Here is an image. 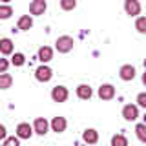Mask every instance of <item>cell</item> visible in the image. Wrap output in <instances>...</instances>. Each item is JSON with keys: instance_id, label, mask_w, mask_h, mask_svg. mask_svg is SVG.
<instances>
[{"instance_id": "cb8c5ba5", "label": "cell", "mask_w": 146, "mask_h": 146, "mask_svg": "<svg viewBox=\"0 0 146 146\" xmlns=\"http://www.w3.org/2000/svg\"><path fill=\"white\" fill-rule=\"evenodd\" d=\"M2 143L6 144V146H18V143H20V137H18V135L17 137H6Z\"/></svg>"}, {"instance_id": "2e32d148", "label": "cell", "mask_w": 146, "mask_h": 146, "mask_svg": "<svg viewBox=\"0 0 146 146\" xmlns=\"http://www.w3.org/2000/svg\"><path fill=\"white\" fill-rule=\"evenodd\" d=\"M0 53L2 55L13 53V40L11 38H0Z\"/></svg>"}, {"instance_id": "f546056e", "label": "cell", "mask_w": 146, "mask_h": 146, "mask_svg": "<svg viewBox=\"0 0 146 146\" xmlns=\"http://www.w3.org/2000/svg\"><path fill=\"white\" fill-rule=\"evenodd\" d=\"M144 122H146V113H144Z\"/></svg>"}, {"instance_id": "7a4b0ae2", "label": "cell", "mask_w": 146, "mask_h": 146, "mask_svg": "<svg viewBox=\"0 0 146 146\" xmlns=\"http://www.w3.org/2000/svg\"><path fill=\"white\" fill-rule=\"evenodd\" d=\"M53 77V70L49 66H46V64H42V66H38L35 70V79L38 82H49Z\"/></svg>"}, {"instance_id": "ba28073f", "label": "cell", "mask_w": 146, "mask_h": 146, "mask_svg": "<svg viewBox=\"0 0 146 146\" xmlns=\"http://www.w3.org/2000/svg\"><path fill=\"white\" fill-rule=\"evenodd\" d=\"M46 7H48V4H46V0H33V2L29 4V13L35 17L38 15H44Z\"/></svg>"}, {"instance_id": "ffe728a7", "label": "cell", "mask_w": 146, "mask_h": 146, "mask_svg": "<svg viewBox=\"0 0 146 146\" xmlns=\"http://www.w3.org/2000/svg\"><path fill=\"white\" fill-rule=\"evenodd\" d=\"M13 15V7L11 6H0V20H7L9 17Z\"/></svg>"}, {"instance_id": "7c38bea8", "label": "cell", "mask_w": 146, "mask_h": 146, "mask_svg": "<svg viewBox=\"0 0 146 146\" xmlns=\"http://www.w3.org/2000/svg\"><path fill=\"white\" fill-rule=\"evenodd\" d=\"M91 95H93V90H91L88 84H79V86H77V97H79V99L90 100Z\"/></svg>"}, {"instance_id": "603a6c76", "label": "cell", "mask_w": 146, "mask_h": 146, "mask_svg": "<svg viewBox=\"0 0 146 146\" xmlns=\"http://www.w3.org/2000/svg\"><path fill=\"white\" fill-rule=\"evenodd\" d=\"M60 7L64 11H73L77 7V0H60Z\"/></svg>"}, {"instance_id": "7402d4cb", "label": "cell", "mask_w": 146, "mask_h": 146, "mask_svg": "<svg viewBox=\"0 0 146 146\" xmlns=\"http://www.w3.org/2000/svg\"><path fill=\"white\" fill-rule=\"evenodd\" d=\"M128 144V139L124 135H113L111 137V146H126Z\"/></svg>"}, {"instance_id": "4fadbf2b", "label": "cell", "mask_w": 146, "mask_h": 146, "mask_svg": "<svg viewBox=\"0 0 146 146\" xmlns=\"http://www.w3.org/2000/svg\"><path fill=\"white\" fill-rule=\"evenodd\" d=\"M82 141L88 144H95L99 141V131L93 130V128H88V130H84V133H82Z\"/></svg>"}, {"instance_id": "8992f818", "label": "cell", "mask_w": 146, "mask_h": 146, "mask_svg": "<svg viewBox=\"0 0 146 146\" xmlns=\"http://www.w3.org/2000/svg\"><path fill=\"white\" fill-rule=\"evenodd\" d=\"M119 77H121L122 80L130 82L135 79V68L131 66V64H124V66H121V70H119Z\"/></svg>"}, {"instance_id": "8fae6325", "label": "cell", "mask_w": 146, "mask_h": 146, "mask_svg": "<svg viewBox=\"0 0 146 146\" xmlns=\"http://www.w3.org/2000/svg\"><path fill=\"white\" fill-rule=\"evenodd\" d=\"M49 126H51V130L55 131V133H62V131H66L68 121L64 117H53V121L49 122Z\"/></svg>"}, {"instance_id": "4dcf8cb0", "label": "cell", "mask_w": 146, "mask_h": 146, "mask_svg": "<svg viewBox=\"0 0 146 146\" xmlns=\"http://www.w3.org/2000/svg\"><path fill=\"white\" fill-rule=\"evenodd\" d=\"M144 68H146V58H144Z\"/></svg>"}, {"instance_id": "f1b7e54d", "label": "cell", "mask_w": 146, "mask_h": 146, "mask_svg": "<svg viewBox=\"0 0 146 146\" xmlns=\"http://www.w3.org/2000/svg\"><path fill=\"white\" fill-rule=\"evenodd\" d=\"M0 2H4V4H9V2H11V0H0Z\"/></svg>"}, {"instance_id": "44dd1931", "label": "cell", "mask_w": 146, "mask_h": 146, "mask_svg": "<svg viewBox=\"0 0 146 146\" xmlns=\"http://www.w3.org/2000/svg\"><path fill=\"white\" fill-rule=\"evenodd\" d=\"M135 29L139 31V33H146V17H139L135 20Z\"/></svg>"}, {"instance_id": "6da1fadb", "label": "cell", "mask_w": 146, "mask_h": 146, "mask_svg": "<svg viewBox=\"0 0 146 146\" xmlns=\"http://www.w3.org/2000/svg\"><path fill=\"white\" fill-rule=\"evenodd\" d=\"M73 38L71 36H68V35H62V36H58L57 38V42H55V48H57V51L58 53H70L71 49H73Z\"/></svg>"}, {"instance_id": "5bb4252c", "label": "cell", "mask_w": 146, "mask_h": 146, "mask_svg": "<svg viewBox=\"0 0 146 146\" xmlns=\"http://www.w3.org/2000/svg\"><path fill=\"white\" fill-rule=\"evenodd\" d=\"M17 27H18L20 31H29L31 27H33V18H31L29 15H22L20 18H18Z\"/></svg>"}, {"instance_id": "3957f363", "label": "cell", "mask_w": 146, "mask_h": 146, "mask_svg": "<svg viewBox=\"0 0 146 146\" xmlns=\"http://www.w3.org/2000/svg\"><path fill=\"white\" fill-rule=\"evenodd\" d=\"M68 95H70V91H68L66 86H55V88L51 90L53 102H66V100H68Z\"/></svg>"}, {"instance_id": "4316f807", "label": "cell", "mask_w": 146, "mask_h": 146, "mask_svg": "<svg viewBox=\"0 0 146 146\" xmlns=\"http://www.w3.org/2000/svg\"><path fill=\"white\" fill-rule=\"evenodd\" d=\"M6 137H7V130H6L4 124H0V141H4Z\"/></svg>"}, {"instance_id": "5b68a950", "label": "cell", "mask_w": 146, "mask_h": 146, "mask_svg": "<svg viewBox=\"0 0 146 146\" xmlns=\"http://www.w3.org/2000/svg\"><path fill=\"white\" fill-rule=\"evenodd\" d=\"M122 117H124V121H128V122L137 121V119H139V108H137L135 104H126V106L122 108Z\"/></svg>"}, {"instance_id": "30bf717a", "label": "cell", "mask_w": 146, "mask_h": 146, "mask_svg": "<svg viewBox=\"0 0 146 146\" xmlns=\"http://www.w3.org/2000/svg\"><path fill=\"white\" fill-rule=\"evenodd\" d=\"M17 135L20 137V139H29V137L33 135V126H31L29 122H20V124L17 126Z\"/></svg>"}, {"instance_id": "9a60e30c", "label": "cell", "mask_w": 146, "mask_h": 146, "mask_svg": "<svg viewBox=\"0 0 146 146\" xmlns=\"http://www.w3.org/2000/svg\"><path fill=\"white\" fill-rule=\"evenodd\" d=\"M53 58V49L49 48V46H42V48L38 49V60L46 64V62H49Z\"/></svg>"}, {"instance_id": "d6986e66", "label": "cell", "mask_w": 146, "mask_h": 146, "mask_svg": "<svg viewBox=\"0 0 146 146\" xmlns=\"http://www.w3.org/2000/svg\"><path fill=\"white\" fill-rule=\"evenodd\" d=\"M11 64H13V66H17V68L24 66V64H26V57H24V53H15V55L11 57Z\"/></svg>"}, {"instance_id": "e0dca14e", "label": "cell", "mask_w": 146, "mask_h": 146, "mask_svg": "<svg viewBox=\"0 0 146 146\" xmlns=\"http://www.w3.org/2000/svg\"><path fill=\"white\" fill-rule=\"evenodd\" d=\"M13 86V77L9 73H0V90H9Z\"/></svg>"}, {"instance_id": "277c9868", "label": "cell", "mask_w": 146, "mask_h": 146, "mask_svg": "<svg viewBox=\"0 0 146 146\" xmlns=\"http://www.w3.org/2000/svg\"><path fill=\"white\" fill-rule=\"evenodd\" d=\"M48 130H49V122L46 121L44 117H36L35 122H33V133L44 137L46 133H48Z\"/></svg>"}, {"instance_id": "52a82bcc", "label": "cell", "mask_w": 146, "mask_h": 146, "mask_svg": "<svg viewBox=\"0 0 146 146\" xmlns=\"http://www.w3.org/2000/svg\"><path fill=\"white\" fill-rule=\"evenodd\" d=\"M124 11L130 17H137L141 13V4L139 0H124Z\"/></svg>"}, {"instance_id": "ac0fdd59", "label": "cell", "mask_w": 146, "mask_h": 146, "mask_svg": "<svg viewBox=\"0 0 146 146\" xmlns=\"http://www.w3.org/2000/svg\"><path fill=\"white\" fill-rule=\"evenodd\" d=\"M135 135H137V139H139L141 143L146 144V122H141V124L135 126Z\"/></svg>"}, {"instance_id": "83f0119b", "label": "cell", "mask_w": 146, "mask_h": 146, "mask_svg": "<svg viewBox=\"0 0 146 146\" xmlns=\"http://www.w3.org/2000/svg\"><path fill=\"white\" fill-rule=\"evenodd\" d=\"M143 84H144V86H146V71H144V73H143Z\"/></svg>"}, {"instance_id": "484cf974", "label": "cell", "mask_w": 146, "mask_h": 146, "mask_svg": "<svg viewBox=\"0 0 146 146\" xmlns=\"http://www.w3.org/2000/svg\"><path fill=\"white\" fill-rule=\"evenodd\" d=\"M7 68H9V60L7 58H0V73L7 71Z\"/></svg>"}, {"instance_id": "d4e9b609", "label": "cell", "mask_w": 146, "mask_h": 146, "mask_svg": "<svg viewBox=\"0 0 146 146\" xmlns=\"http://www.w3.org/2000/svg\"><path fill=\"white\" fill-rule=\"evenodd\" d=\"M137 106L146 110V93H139L137 95Z\"/></svg>"}, {"instance_id": "9c48e42d", "label": "cell", "mask_w": 146, "mask_h": 146, "mask_svg": "<svg viewBox=\"0 0 146 146\" xmlns=\"http://www.w3.org/2000/svg\"><path fill=\"white\" fill-rule=\"evenodd\" d=\"M99 97L102 100H111L113 97H115V86L111 84H102L99 88Z\"/></svg>"}]
</instances>
